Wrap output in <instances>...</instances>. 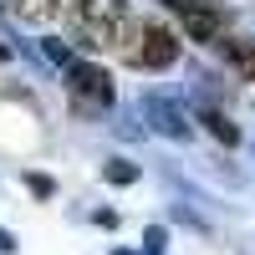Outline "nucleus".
I'll use <instances>...</instances> for the list:
<instances>
[{
    "mask_svg": "<svg viewBox=\"0 0 255 255\" xmlns=\"http://www.w3.org/2000/svg\"><path fill=\"white\" fill-rule=\"evenodd\" d=\"M174 10L184 20V36L189 41H199V46L225 41V10L215 5V0H174Z\"/></svg>",
    "mask_w": 255,
    "mask_h": 255,
    "instance_id": "7ed1b4c3",
    "label": "nucleus"
},
{
    "mask_svg": "<svg viewBox=\"0 0 255 255\" xmlns=\"http://www.w3.org/2000/svg\"><path fill=\"white\" fill-rule=\"evenodd\" d=\"M72 97L82 102V108H108L113 102V82L102 67H77L72 72Z\"/></svg>",
    "mask_w": 255,
    "mask_h": 255,
    "instance_id": "20e7f679",
    "label": "nucleus"
},
{
    "mask_svg": "<svg viewBox=\"0 0 255 255\" xmlns=\"http://www.w3.org/2000/svg\"><path fill=\"white\" fill-rule=\"evenodd\" d=\"M15 20H26V26H46V20L61 10V0H5Z\"/></svg>",
    "mask_w": 255,
    "mask_h": 255,
    "instance_id": "39448f33",
    "label": "nucleus"
},
{
    "mask_svg": "<svg viewBox=\"0 0 255 255\" xmlns=\"http://www.w3.org/2000/svg\"><path fill=\"white\" fill-rule=\"evenodd\" d=\"M118 51H123L128 67H138V72H163V67H174V56H179V36L168 26H158V20H133Z\"/></svg>",
    "mask_w": 255,
    "mask_h": 255,
    "instance_id": "f03ea898",
    "label": "nucleus"
},
{
    "mask_svg": "<svg viewBox=\"0 0 255 255\" xmlns=\"http://www.w3.org/2000/svg\"><path fill=\"white\" fill-rule=\"evenodd\" d=\"M128 26H133V15H128V0H72V31L82 46H123Z\"/></svg>",
    "mask_w": 255,
    "mask_h": 255,
    "instance_id": "f257e3e1",
    "label": "nucleus"
},
{
    "mask_svg": "<svg viewBox=\"0 0 255 255\" xmlns=\"http://www.w3.org/2000/svg\"><path fill=\"white\" fill-rule=\"evenodd\" d=\"M225 56L235 61L245 77H255V46H250V41H230V46H225Z\"/></svg>",
    "mask_w": 255,
    "mask_h": 255,
    "instance_id": "423d86ee",
    "label": "nucleus"
}]
</instances>
